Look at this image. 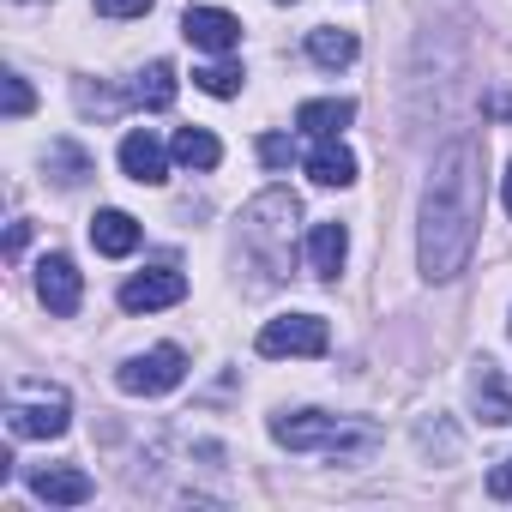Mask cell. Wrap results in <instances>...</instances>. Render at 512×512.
<instances>
[{"instance_id":"obj_12","label":"cell","mask_w":512,"mask_h":512,"mask_svg":"<svg viewBox=\"0 0 512 512\" xmlns=\"http://www.w3.org/2000/svg\"><path fill=\"white\" fill-rule=\"evenodd\" d=\"M31 494L49 500V506H85V500L97 494V482H91L85 470H73V464H49V470L31 476Z\"/></svg>"},{"instance_id":"obj_16","label":"cell","mask_w":512,"mask_h":512,"mask_svg":"<svg viewBox=\"0 0 512 512\" xmlns=\"http://www.w3.org/2000/svg\"><path fill=\"white\" fill-rule=\"evenodd\" d=\"M470 398H476V416H482V422H494V428H506V422H512V392L500 386L494 362H482V368H476V380H470Z\"/></svg>"},{"instance_id":"obj_10","label":"cell","mask_w":512,"mask_h":512,"mask_svg":"<svg viewBox=\"0 0 512 512\" xmlns=\"http://www.w3.org/2000/svg\"><path fill=\"white\" fill-rule=\"evenodd\" d=\"M79 290H85V284H79V266L67 260V253H49V260L37 266V296H43L49 314H61V320L79 314Z\"/></svg>"},{"instance_id":"obj_15","label":"cell","mask_w":512,"mask_h":512,"mask_svg":"<svg viewBox=\"0 0 512 512\" xmlns=\"http://www.w3.org/2000/svg\"><path fill=\"white\" fill-rule=\"evenodd\" d=\"M308 175H314L320 187H350V181H356V151L338 145V139H320V145L308 151Z\"/></svg>"},{"instance_id":"obj_3","label":"cell","mask_w":512,"mask_h":512,"mask_svg":"<svg viewBox=\"0 0 512 512\" xmlns=\"http://www.w3.org/2000/svg\"><path fill=\"white\" fill-rule=\"evenodd\" d=\"M302 217V205H296V193H284V187H272V193H260L247 211H241V241H247V253L260 260V272H284L290 266V223Z\"/></svg>"},{"instance_id":"obj_9","label":"cell","mask_w":512,"mask_h":512,"mask_svg":"<svg viewBox=\"0 0 512 512\" xmlns=\"http://www.w3.org/2000/svg\"><path fill=\"white\" fill-rule=\"evenodd\" d=\"M181 31H187V43L205 49V55H229V49L241 43V19L223 13V7H187Z\"/></svg>"},{"instance_id":"obj_7","label":"cell","mask_w":512,"mask_h":512,"mask_svg":"<svg viewBox=\"0 0 512 512\" xmlns=\"http://www.w3.org/2000/svg\"><path fill=\"white\" fill-rule=\"evenodd\" d=\"M181 296H187V278L175 266H151V272L121 284V308L127 314H157V308H175Z\"/></svg>"},{"instance_id":"obj_21","label":"cell","mask_w":512,"mask_h":512,"mask_svg":"<svg viewBox=\"0 0 512 512\" xmlns=\"http://www.w3.org/2000/svg\"><path fill=\"white\" fill-rule=\"evenodd\" d=\"M193 79H199L205 97H235V91H241V67H229V61H211V67H199Z\"/></svg>"},{"instance_id":"obj_24","label":"cell","mask_w":512,"mask_h":512,"mask_svg":"<svg viewBox=\"0 0 512 512\" xmlns=\"http://www.w3.org/2000/svg\"><path fill=\"white\" fill-rule=\"evenodd\" d=\"M290 157H296V145H290L284 133H266V139H260V163H266V169H290Z\"/></svg>"},{"instance_id":"obj_17","label":"cell","mask_w":512,"mask_h":512,"mask_svg":"<svg viewBox=\"0 0 512 512\" xmlns=\"http://www.w3.org/2000/svg\"><path fill=\"white\" fill-rule=\"evenodd\" d=\"M127 97H133L139 109L163 115V109L175 103V67H169V61H151V67H145V73L133 79V91H127Z\"/></svg>"},{"instance_id":"obj_13","label":"cell","mask_w":512,"mask_h":512,"mask_svg":"<svg viewBox=\"0 0 512 512\" xmlns=\"http://www.w3.org/2000/svg\"><path fill=\"white\" fill-rule=\"evenodd\" d=\"M91 247L109 253V260H127V253L139 247V217H127V211H97V217H91Z\"/></svg>"},{"instance_id":"obj_23","label":"cell","mask_w":512,"mask_h":512,"mask_svg":"<svg viewBox=\"0 0 512 512\" xmlns=\"http://www.w3.org/2000/svg\"><path fill=\"white\" fill-rule=\"evenodd\" d=\"M416 440H422V452H434V446H440L446 458L458 452V434H452V428H446L440 416H434V422H422V428H416Z\"/></svg>"},{"instance_id":"obj_6","label":"cell","mask_w":512,"mask_h":512,"mask_svg":"<svg viewBox=\"0 0 512 512\" xmlns=\"http://www.w3.org/2000/svg\"><path fill=\"white\" fill-rule=\"evenodd\" d=\"M260 356H326L332 350V332L320 314H284V320H266L260 338H253Z\"/></svg>"},{"instance_id":"obj_28","label":"cell","mask_w":512,"mask_h":512,"mask_svg":"<svg viewBox=\"0 0 512 512\" xmlns=\"http://www.w3.org/2000/svg\"><path fill=\"white\" fill-rule=\"evenodd\" d=\"M506 217H512V163H506Z\"/></svg>"},{"instance_id":"obj_8","label":"cell","mask_w":512,"mask_h":512,"mask_svg":"<svg viewBox=\"0 0 512 512\" xmlns=\"http://www.w3.org/2000/svg\"><path fill=\"white\" fill-rule=\"evenodd\" d=\"M121 175L139 181V187H163L169 181V151H163V139L151 127H133L121 139Z\"/></svg>"},{"instance_id":"obj_2","label":"cell","mask_w":512,"mask_h":512,"mask_svg":"<svg viewBox=\"0 0 512 512\" xmlns=\"http://www.w3.org/2000/svg\"><path fill=\"white\" fill-rule=\"evenodd\" d=\"M272 440L290 452H326V458H368L380 446V428L368 416H326V410H284L272 416Z\"/></svg>"},{"instance_id":"obj_18","label":"cell","mask_w":512,"mask_h":512,"mask_svg":"<svg viewBox=\"0 0 512 512\" xmlns=\"http://www.w3.org/2000/svg\"><path fill=\"white\" fill-rule=\"evenodd\" d=\"M308 55H314V67L338 73V67H350L362 49H356V37H350V31H332V25H320V31H308Z\"/></svg>"},{"instance_id":"obj_19","label":"cell","mask_w":512,"mask_h":512,"mask_svg":"<svg viewBox=\"0 0 512 512\" xmlns=\"http://www.w3.org/2000/svg\"><path fill=\"white\" fill-rule=\"evenodd\" d=\"M175 163H187V169H199V175H205V169H217V163H223V145H217L205 127H181V133H175Z\"/></svg>"},{"instance_id":"obj_11","label":"cell","mask_w":512,"mask_h":512,"mask_svg":"<svg viewBox=\"0 0 512 512\" xmlns=\"http://www.w3.org/2000/svg\"><path fill=\"white\" fill-rule=\"evenodd\" d=\"M344 253H350V229H344L338 217L308 229V272H314L320 284H332V278L344 272Z\"/></svg>"},{"instance_id":"obj_26","label":"cell","mask_w":512,"mask_h":512,"mask_svg":"<svg viewBox=\"0 0 512 512\" xmlns=\"http://www.w3.org/2000/svg\"><path fill=\"white\" fill-rule=\"evenodd\" d=\"M488 494H494V500H512V464H494V470H488Z\"/></svg>"},{"instance_id":"obj_20","label":"cell","mask_w":512,"mask_h":512,"mask_svg":"<svg viewBox=\"0 0 512 512\" xmlns=\"http://www.w3.org/2000/svg\"><path fill=\"white\" fill-rule=\"evenodd\" d=\"M43 169H49L61 187H79V181L91 175V151H79L73 139H55V145L43 151Z\"/></svg>"},{"instance_id":"obj_1","label":"cell","mask_w":512,"mask_h":512,"mask_svg":"<svg viewBox=\"0 0 512 512\" xmlns=\"http://www.w3.org/2000/svg\"><path fill=\"white\" fill-rule=\"evenodd\" d=\"M482 229V139H452L422 187V223H416V266L428 284H452L470 266V247Z\"/></svg>"},{"instance_id":"obj_29","label":"cell","mask_w":512,"mask_h":512,"mask_svg":"<svg viewBox=\"0 0 512 512\" xmlns=\"http://www.w3.org/2000/svg\"><path fill=\"white\" fill-rule=\"evenodd\" d=\"M278 7H296V0H278Z\"/></svg>"},{"instance_id":"obj_14","label":"cell","mask_w":512,"mask_h":512,"mask_svg":"<svg viewBox=\"0 0 512 512\" xmlns=\"http://www.w3.org/2000/svg\"><path fill=\"white\" fill-rule=\"evenodd\" d=\"M350 121H356V103L350 97H320V103H302L296 109V127L314 133V139H338Z\"/></svg>"},{"instance_id":"obj_4","label":"cell","mask_w":512,"mask_h":512,"mask_svg":"<svg viewBox=\"0 0 512 512\" xmlns=\"http://www.w3.org/2000/svg\"><path fill=\"white\" fill-rule=\"evenodd\" d=\"M73 422V404L61 386H43V380H19L13 398H7V428L13 440H61Z\"/></svg>"},{"instance_id":"obj_5","label":"cell","mask_w":512,"mask_h":512,"mask_svg":"<svg viewBox=\"0 0 512 512\" xmlns=\"http://www.w3.org/2000/svg\"><path fill=\"white\" fill-rule=\"evenodd\" d=\"M181 380H187V356H181L175 344H157V350H145V356H133V362L115 368V386H121L127 398H163V392H175Z\"/></svg>"},{"instance_id":"obj_25","label":"cell","mask_w":512,"mask_h":512,"mask_svg":"<svg viewBox=\"0 0 512 512\" xmlns=\"http://www.w3.org/2000/svg\"><path fill=\"white\" fill-rule=\"evenodd\" d=\"M97 13H103V19H145L151 0H97Z\"/></svg>"},{"instance_id":"obj_27","label":"cell","mask_w":512,"mask_h":512,"mask_svg":"<svg viewBox=\"0 0 512 512\" xmlns=\"http://www.w3.org/2000/svg\"><path fill=\"white\" fill-rule=\"evenodd\" d=\"M25 235H31V223H13L7 229V260H19V253H25Z\"/></svg>"},{"instance_id":"obj_22","label":"cell","mask_w":512,"mask_h":512,"mask_svg":"<svg viewBox=\"0 0 512 512\" xmlns=\"http://www.w3.org/2000/svg\"><path fill=\"white\" fill-rule=\"evenodd\" d=\"M0 109H7V121H25V115H31V85H25L19 73L0 79Z\"/></svg>"}]
</instances>
